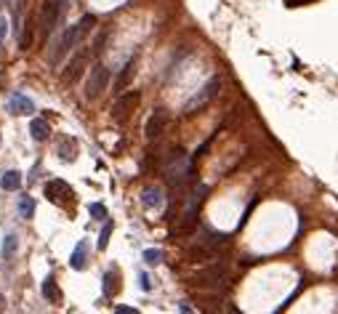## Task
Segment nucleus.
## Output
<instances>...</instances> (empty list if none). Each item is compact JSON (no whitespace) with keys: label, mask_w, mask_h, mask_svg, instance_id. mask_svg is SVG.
<instances>
[{"label":"nucleus","mask_w":338,"mask_h":314,"mask_svg":"<svg viewBox=\"0 0 338 314\" xmlns=\"http://www.w3.org/2000/svg\"><path fill=\"white\" fill-rule=\"evenodd\" d=\"M43 298L48 301V304H62V290H59V285H56L53 274H48L43 280Z\"/></svg>","instance_id":"4468645a"},{"label":"nucleus","mask_w":338,"mask_h":314,"mask_svg":"<svg viewBox=\"0 0 338 314\" xmlns=\"http://www.w3.org/2000/svg\"><path fill=\"white\" fill-rule=\"evenodd\" d=\"M208 194V187H197L192 194H189V200H186V211H184V218H186V224H194V216H197V208H200L203 203V197Z\"/></svg>","instance_id":"9d476101"},{"label":"nucleus","mask_w":338,"mask_h":314,"mask_svg":"<svg viewBox=\"0 0 338 314\" xmlns=\"http://www.w3.org/2000/svg\"><path fill=\"white\" fill-rule=\"evenodd\" d=\"M0 301H3V296H0Z\"/></svg>","instance_id":"c85d7f7f"},{"label":"nucleus","mask_w":338,"mask_h":314,"mask_svg":"<svg viewBox=\"0 0 338 314\" xmlns=\"http://www.w3.org/2000/svg\"><path fill=\"white\" fill-rule=\"evenodd\" d=\"M88 213H91V218H107V208H104L101 203H91Z\"/></svg>","instance_id":"5701e85b"},{"label":"nucleus","mask_w":338,"mask_h":314,"mask_svg":"<svg viewBox=\"0 0 338 314\" xmlns=\"http://www.w3.org/2000/svg\"><path fill=\"white\" fill-rule=\"evenodd\" d=\"M24 3H27V0H14V14H16V21H21V14H24Z\"/></svg>","instance_id":"393cba45"},{"label":"nucleus","mask_w":338,"mask_h":314,"mask_svg":"<svg viewBox=\"0 0 338 314\" xmlns=\"http://www.w3.org/2000/svg\"><path fill=\"white\" fill-rule=\"evenodd\" d=\"M165 179L173 184V187H181V184L192 176V157L184 152V149H173L165 160Z\"/></svg>","instance_id":"f03ea898"},{"label":"nucleus","mask_w":338,"mask_h":314,"mask_svg":"<svg viewBox=\"0 0 338 314\" xmlns=\"http://www.w3.org/2000/svg\"><path fill=\"white\" fill-rule=\"evenodd\" d=\"M6 38H8V21H6V16H0V45L6 43Z\"/></svg>","instance_id":"b1692460"},{"label":"nucleus","mask_w":338,"mask_h":314,"mask_svg":"<svg viewBox=\"0 0 338 314\" xmlns=\"http://www.w3.org/2000/svg\"><path fill=\"white\" fill-rule=\"evenodd\" d=\"M83 67H86V51H80V53L72 56V62L67 64L62 80H64V83H75V80L80 77V72H83Z\"/></svg>","instance_id":"f8f14e48"},{"label":"nucleus","mask_w":338,"mask_h":314,"mask_svg":"<svg viewBox=\"0 0 338 314\" xmlns=\"http://www.w3.org/2000/svg\"><path fill=\"white\" fill-rule=\"evenodd\" d=\"M16 248H19V237L14 235V232H8V235L3 237V259L11 261L16 255Z\"/></svg>","instance_id":"a211bd4d"},{"label":"nucleus","mask_w":338,"mask_h":314,"mask_svg":"<svg viewBox=\"0 0 338 314\" xmlns=\"http://www.w3.org/2000/svg\"><path fill=\"white\" fill-rule=\"evenodd\" d=\"M93 24H96V16H93V14H86V16H83V19H80L77 24H75V27H69V30L64 32V38L53 45V51H51V56H48V59L56 64V62H59L64 53L75 51L77 45H80V40L86 38V35H88V30H91Z\"/></svg>","instance_id":"f257e3e1"},{"label":"nucleus","mask_w":338,"mask_h":314,"mask_svg":"<svg viewBox=\"0 0 338 314\" xmlns=\"http://www.w3.org/2000/svg\"><path fill=\"white\" fill-rule=\"evenodd\" d=\"M160 259H162V253H160L157 248H147V250H144V264L157 266V264H160Z\"/></svg>","instance_id":"4be33fe9"},{"label":"nucleus","mask_w":338,"mask_h":314,"mask_svg":"<svg viewBox=\"0 0 338 314\" xmlns=\"http://www.w3.org/2000/svg\"><path fill=\"white\" fill-rule=\"evenodd\" d=\"M59 14H62V3L59 0H51V3H45L43 11H40V19H38V30L40 35H48L56 30V24H59Z\"/></svg>","instance_id":"20e7f679"},{"label":"nucleus","mask_w":338,"mask_h":314,"mask_svg":"<svg viewBox=\"0 0 338 314\" xmlns=\"http://www.w3.org/2000/svg\"><path fill=\"white\" fill-rule=\"evenodd\" d=\"M165 120H168V115H165V109H155L152 115H149V120H147V125H144V136L152 141V138H157L160 133H162V128H165Z\"/></svg>","instance_id":"6e6552de"},{"label":"nucleus","mask_w":338,"mask_h":314,"mask_svg":"<svg viewBox=\"0 0 338 314\" xmlns=\"http://www.w3.org/2000/svg\"><path fill=\"white\" fill-rule=\"evenodd\" d=\"M138 280H142V288H144V290H152V282H149V277H147V274H142Z\"/></svg>","instance_id":"cd10ccee"},{"label":"nucleus","mask_w":338,"mask_h":314,"mask_svg":"<svg viewBox=\"0 0 338 314\" xmlns=\"http://www.w3.org/2000/svg\"><path fill=\"white\" fill-rule=\"evenodd\" d=\"M8 112L11 115H32L35 112V101L27 99L24 94H11L8 96Z\"/></svg>","instance_id":"1a4fd4ad"},{"label":"nucleus","mask_w":338,"mask_h":314,"mask_svg":"<svg viewBox=\"0 0 338 314\" xmlns=\"http://www.w3.org/2000/svg\"><path fill=\"white\" fill-rule=\"evenodd\" d=\"M0 187H3L6 192H16L21 187V173L19 170H6L3 179H0Z\"/></svg>","instance_id":"f3484780"},{"label":"nucleus","mask_w":338,"mask_h":314,"mask_svg":"<svg viewBox=\"0 0 338 314\" xmlns=\"http://www.w3.org/2000/svg\"><path fill=\"white\" fill-rule=\"evenodd\" d=\"M109 237H112V224L107 221V224L101 226V232H99V248H101V250L109 245Z\"/></svg>","instance_id":"412c9836"},{"label":"nucleus","mask_w":338,"mask_h":314,"mask_svg":"<svg viewBox=\"0 0 338 314\" xmlns=\"http://www.w3.org/2000/svg\"><path fill=\"white\" fill-rule=\"evenodd\" d=\"M224 280H227V266L224 264H216V266H211V269H205V272H200L194 277L197 285H221Z\"/></svg>","instance_id":"0eeeda50"},{"label":"nucleus","mask_w":338,"mask_h":314,"mask_svg":"<svg viewBox=\"0 0 338 314\" xmlns=\"http://www.w3.org/2000/svg\"><path fill=\"white\" fill-rule=\"evenodd\" d=\"M218 85H221V83H218V77H211V80H208V83H205V85L200 88V94H197V96H192L189 101H186V107H184V109H186V112H192V109H200L205 101H211V99L216 96Z\"/></svg>","instance_id":"39448f33"},{"label":"nucleus","mask_w":338,"mask_h":314,"mask_svg":"<svg viewBox=\"0 0 338 314\" xmlns=\"http://www.w3.org/2000/svg\"><path fill=\"white\" fill-rule=\"evenodd\" d=\"M179 311H181V314H197V311H194L189 304H179Z\"/></svg>","instance_id":"bb28decb"},{"label":"nucleus","mask_w":338,"mask_h":314,"mask_svg":"<svg viewBox=\"0 0 338 314\" xmlns=\"http://www.w3.org/2000/svg\"><path fill=\"white\" fill-rule=\"evenodd\" d=\"M45 194H48V200L53 203H62L64 197H72V189H69V184L62 181V179H53L45 184Z\"/></svg>","instance_id":"9b49d317"},{"label":"nucleus","mask_w":338,"mask_h":314,"mask_svg":"<svg viewBox=\"0 0 338 314\" xmlns=\"http://www.w3.org/2000/svg\"><path fill=\"white\" fill-rule=\"evenodd\" d=\"M115 314H138L133 306H118V309H115Z\"/></svg>","instance_id":"a878e982"},{"label":"nucleus","mask_w":338,"mask_h":314,"mask_svg":"<svg viewBox=\"0 0 338 314\" xmlns=\"http://www.w3.org/2000/svg\"><path fill=\"white\" fill-rule=\"evenodd\" d=\"M138 91H131V94H123V96H118V101L112 104V118L115 120H123L128 112H133L136 109V104H138Z\"/></svg>","instance_id":"423d86ee"},{"label":"nucleus","mask_w":338,"mask_h":314,"mask_svg":"<svg viewBox=\"0 0 338 314\" xmlns=\"http://www.w3.org/2000/svg\"><path fill=\"white\" fill-rule=\"evenodd\" d=\"M30 133H32L35 141H45V138H48V133H51V128H48V123H45L43 118H35V120L30 123Z\"/></svg>","instance_id":"2eb2a0df"},{"label":"nucleus","mask_w":338,"mask_h":314,"mask_svg":"<svg viewBox=\"0 0 338 314\" xmlns=\"http://www.w3.org/2000/svg\"><path fill=\"white\" fill-rule=\"evenodd\" d=\"M142 205L147 208V211H157V208H162V189L160 187H147L142 192Z\"/></svg>","instance_id":"ddd939ff"},{"label":"nucleus","mask_w":338,"mask_h":314,"mask_svg":"<svg viewBox=\"0 0 338 314\" xmlns=\"http://www.w3.org/2000/svg\"><path fill=\"white\" fill-rule=\"evenodd\" d=\"M19 213L21 216H24V218H32L35 216V200H32V197H21V200H19Z\"/></svg>","instance_id":"aec40b11"},{"label":"nucleus","mask_w":338,"mask_h":314,"mask_svg":"<svg viewBox=\"0 0 338 314\" xmlns=\"http://www.w3.org/2000/svg\"><path fill=\"white\" fill-rule=\"evenodd\" d=\"M118 293V272H107L104 274V296H115Z\"/></svg>","instance_id":"6ab92c4d"},{"label":"nucleus","mask_w":338,"mask_h":314,"mask_svg":"<svg viewBox=\"0 0 338 314\" xmlns=\"http://www.w3.org/2000/svg\"><path fill=\"white\" fill-rule=\"evenodd\" d=\"M107 83H109V69L104 64H96L88 72V80H86V99L101 96V91L107 88Z\"/></svg>","instance_id":"7ed1b4c3"},{"label":"nucleus","mask_w":338,"mask_h":314,"mask_svg":"<svg viewBox=\"0 0 338 314\" xmlns=\"http://www.w3.org/2000/svg\"><path fill=\"white\" fill-rule=\"evenodd\" d=\"M86 250H88V242L83 240V242H77V248L72 250V255H69V266H72V269H83L86 266Z\"/></svg>","instance_id":"dca6fc26"}]
</instances>
